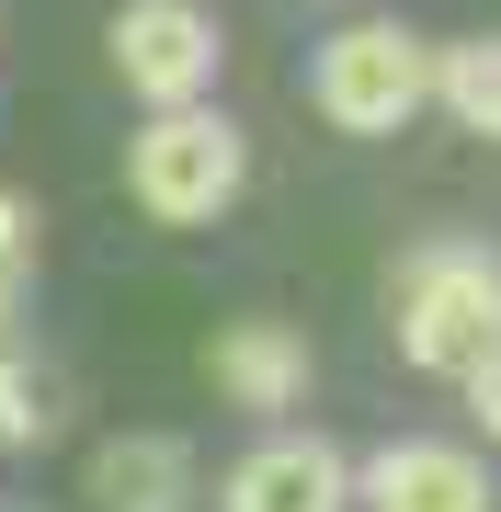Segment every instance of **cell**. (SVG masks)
Segmentation results:
<instances>
[{
	"label": "cell",
	"mask_w": 501,
	"mask_h": 512,
	"mask_svg": "<svg viewBox=\"0 0 501 512\" xmlns=\"http://www.w3.org/2000/svg\"><path fill=\"white\" fill-rule=\"evenodd\" d=\"M251 183V137L228 126L217 103H183V114H149V126L126 137V194L149 205L160 228H205L228 217Z\"/></svg>",
	"instance_id": "cell-1"
},
{
	"label": "cell",
	"mask_w": 501,
	"mask_h": 512,
	"mask_svg": "<svg viewBox=\"0 0 501 512\" xmlns=\"http://www.w3.org/2000/svg\"><path fill=\"white\" fill-rule=\"evenodd\" d=\"M308 103L331 114L342 137H399L410 114L433 103V46L410 35V23H342V35H319L308 57Z\"/></svg>",
	"instance_id": "cell-2"
},
{
	"label": "cell",
	"mask_w": 501,
	"mask_h": 512,
	"mask_svg": "<svg viewBox=\"0 0 501 512\" xmlns=\"http://www.w3.org/2000/svg\"><path fill=\"white\" fill-rule=\"evenodd\" d=\"M388 319H399V353H410V365L456 376L479 342H501V251H479V239H433V251H410Z\"/></svg>",
	"instance_id": "cell-3"
},
{
	"label": "cell",
	"mask_w": 501,
	"mask_h": 512,
	"mask_svg": "<svg viewBox=\"0 0 501 512\" xmlns=\"http://www.w3.org/2000/svg\"><path fill=\"white\" fill-rule=\"evenodd\" d=\"M103 57H114V80L149 114H183V103H205V80H217V12H205V0H126Z\"/></svg>",
	"instance_id": "cell-4"
},
{
	"label": "cell",
	"mask_w": 501,
	"mask_h": 512,
	"mask_svg": "<svg viewBox=\"0 0 501 512\" xmlns=\"http://www.w3.org/2000/svg\"><path fill=\"white\" fill-rule=\"evenodd\" d=\"M228 512H353V467L319 433H274L228 467Z\"/></svg>",
	"instance_id": "cell-5"
},
{
	"label": "cell",
	"mask_w": 501,
	"mask_h": 512,
	"mask_svg": "<svg viewBox=\"0 0 501 512\" xmlns=\"http://www.w3.org/2000/svg\"><path fill=\"white\" fill-rule=\"evenodd\" d=\"M353 490H365V512H490V467L467 444H388Z\"/></svg>",
	"instance_id": "cell-6"
},
{
	"label": "cell",
	"mask_w": 501,
	"mask_h": 512,
	"mask_svg": "<svg viewBox=\"0 0 501 512\" xmlns=\"http://www.w3.org/2000/svg\"><path fill=\"white\" fill-rule=\"evenodd\" d=\"M205 365H217V387L240 410H297L308 399V342L285 319H240V330H217L205 342Z\"/></svg>",
	"instance_id": "cell-7"
},
{
	"label": "cell",
	"mask_w": 501,
	"mask_h": 512,
	"mask_svg": "<svg viewBox=\"0 0 501 512\" xmlns=\"http://www.w3.org/2000/svg\"><path fill=\"white\" fill-rule=\"evenodd\" d=\"M183 501H194L183 433H114L92 456V512H183Z\"/></svg>",
	"instance_id": "cell-8"
},
{
	"label": "cell",
	"mask_w": 501,
	"mask_h": 512,
	"mask_svg": "<svg viewBox=\"0 0 501 512\" xmlns=\"http://www.w3.org/2000/svg\"><path fill=\"white\" fill-rule=\"evenodd\" d=\"M433 103H445L467 137H501V35L433 46Z\"/></svg>",
	"instance_id": "cell-9"
},
{
	"label": "cell",
	"mask_w": 501,
	"mask_h": 512,
	"mask_svg": "<svg viewBox=\"0 0 501 512\" xmlns=\"http://www.w3.org/2000/svg\"><path fill=\"white\" fill-rule=\"evenodd\" d=\"M46 421H57L46 376L23 365V353H0V444H46Z\"/></svg>",
	"instance_id": "cell-10"
},
{
	"label": "cell",
	"mask_w": 501,
	"mask_h": 512,
	"mask_svg": "<svg viewBox=\"0 0 501 512\" xmlns=\"http://www.w3.org/2000/svg\"><path fill=\"white\" fill-rule=\"evenodd\" d=\"M456 387H467V421L501 444V342H479V353H467V365H456Z\"/></svg>",
	"instance_id": "cell-11"
},
{
	"label": "cell",
	"mask_w": 501,
	"mask_h": 512,
	"mask_svg": "<svg viewBox=\"0 0 501 512\" xmlns=\"http://www.w3.org/2000/svg\"><path fill=\"white\" fill-rule=\"evenodd\" d=\"M0 262H35V205L0 194Z\"/></svg>",
	"instance_id": "cell-12"
}]
</instances>
